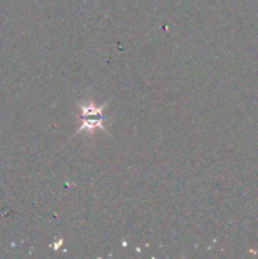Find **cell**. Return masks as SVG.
<instances>
[{
  "mask_svg": "<svg viewBox=\"0 0 258 259\" xmlns=\"http://www.w3.org/2000/svg\"><path fill=\"white\" fill-rule=\"evenodd\" d=\"M82 111V120H84V124L80 128L79 132L81 130H93L95 129V127H99L103 129V125L100 124V122L104 119L103 114V108H98V106H94L91 104L86 106H81Z\"/></svg>",
  "mask_w": 258,
  "mask_h": 259,
  "instance_id": "obj_1",
  "label": "cell"
}]
</instances>
